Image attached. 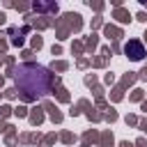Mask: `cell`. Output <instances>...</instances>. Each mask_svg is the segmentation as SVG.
<instances>
[{"label":"cell","mask_w":147,"mask_h":147,"mask_svg":"<svg viewBox=\"0 0 147 147\" xmlns=\"http://www.w3.org/2000/svg\"><path fill=\"white\" fill-rule=\"evenodd\" d=\"M18 90L25 94V99H37L48 92L51 87V74L39 64H21L14 74Z\"/></svg>","instance_id":"obj_1"},{"label":"cell","mask_w":147,"mask_h":147,"mask_svg":"<svg viewBox=\"0 0 147 147\" xmlns=\"http://www.w3.org/2000/svg\"><path fill=\"white\" fill-rule=\"evenodd\" d=\"M124 53H126V57H131V60H142L145 57V46L138 41V39H129L126 44H124Z\"/></svg>","instance_id":"obj_2"}]
</instances>
